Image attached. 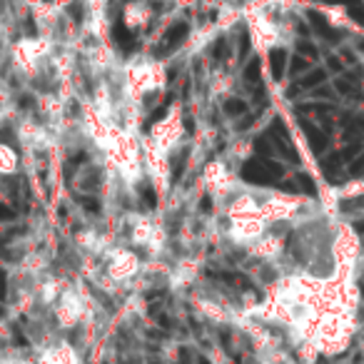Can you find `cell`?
Segmentation results:
<instances>
[{"label":"cell","mask_w":364,"mask_h":364,"mask_svg":"<svg viewBox=\"0 0 364 364\" xmlns=\"http://www.w3.org/2000/svg\"><path fill=\"white\" fill-rule=\"evenodd\" d=\"M240 175L245 182H252V185H277L284 177V167L272 157H255V160L245 162Z\"/></svg>","instance_id":"cell-1"},{"label":"cell","mask_w":364,"mask_h":364,"mask_svg":"<svg viewBox=\"0 0 364 364\" xmlns=\"http://www.w3.org/2000/svg\"><path fill=\"white\" fill-rule=\"evenodd\" d=\"M188 33H190L188 23H175V26H170L165 38H162V46H160V50H157V55H167V53L177 50V48L182 46V41L188 38Z\"/></svg>","instance_id":"cell-2"},{"label":"cell","mask_w":364,"mask_h":364,"mask_svg":"<svg viewBox=\"0 0 364 364\" xmlns=\"http://www.w3.org/2000/svg\"><path fill=\"white\" fill-rule=\"evenodd\" d=\"M307 18H309V23H312L314 31H317L327 43H339V41H342V33L334 31V28L327 23V18H324L319 11H307Z\"/></svg>","instance_id":"cell-3"},{"label":"cell","mask_w":364,"mask_h":364,"mask_svg":"<svg viewBox=\"0 0 364 364\" xmlns=\"http://www.w3.org/2000/svg\"><path fill=\"white\" fill-rule=\"evenodd\" d=\"M299 125H302V130H304V135H307L309 147H312L314 155H322V152H327L329 140H327V135H324L322 130H317V127H314L312 122H309V120H302V117H299Z\"/></svg>","instance_id":"cell-4"},{"label":"cell","mask_w":364,"mask_h":364,"mask_svg":"<svg viewBox=\"0 0 364 364\" xmlns=\"http://www.w3.org/2000/svg\"><path fill=\"white\" fill-rule=\"evenodd\" d=\"M269 68H272L274 80H282L284 68H287V53H284V48H274V50L269 53Z\"/></svg>","instance_id":"cell-5"},{"label":"cell","mask_w":364,"mask_h":364,"mask_svg":"<svg viewBox=\"0 0 364 364\" xmlns=\"http://www.w3.org/2000/svg\"><path fill=\"white\" fill-rule=\"evenodd\" d=\"M213 277L223 279V282H228V284H235V287H240V289H252V279L242 272H213Z\"/></svg>","instance_id":"cell-6"},{"label":"cell","mask_w":364,"mask_h":364,"mask_svg":"<svg viewBox=\"0 0 364 364\" xmlns=\"http://www.w3.org/2000/svg\"><path fill=\"white\" fill-rule=\"evenodd\" d=\"M112 38H115L117 46L125 48V50H132V46H135V38H132V33L127 31L122 23H115V28H112Z\"/></svg>","instance_id":"cell-7"},{"label":"cell","mask_w":364,"mask_h":364,"mask_svg":"<svg viewBox=\"0 0 364 364\" xmlns=\"http://www.w3.org/2000/svg\"><path fill=\"white\" fill-rule=\"evenodd\" d=\"M339 162H342V157H339V152H334V155H329L327 160L322 162V170H324V177H327L329 182H334V185H339L342 182V177L337 175V167H339Z\"/></svg>","instance_id":"cell-8"},{"label":"cell","mask_w":364,"mask_h":364,"mask_svg":"<svg viewBox=\"0 0 364 364\" xmlns=\"http://www.w3.org/2000/svg\"><path fill=\"white\" fill-rule=\"evenodd\" d=\"M324 77H327V73H324V70H312L297 82V87H299V90H307V87H319L324 82Z\"/></svg>","instance_id":"cell-9"},{"label":"cell","mask_w":364,"mask_h":364,"mask_svg":"<svg viewBox=\"0 0 364 364\" xmlns=\"http://www.w3.org/2000/svg\"><path fill=\"white\" fill-rule=\"evenodd\" d=\"M255 150H257L259 157H272L274 155V142H272V135H259L257 140H255Z\"/></svg>","instance_id":"cell-10"},{"label":"cell","mask_w":364,"mask_h":364,"mask_svg":"<svg viewBox=\"0 0 364 364\" xmlns=\"http://www.w3.org/2000/svg\"><path fill=\"white\" fill-rule=\"evenodd\" d=\"M269 135H274L279 142H292V137H289V130L287 125H284L282 117H274L272 125H269Z\"/></svg>","instance_id":"cell-11"},{"label":"cell","mask_w":364,"mask_h":364,"mask_svg":"<svg viewBox=\"0 0 364 364\" xmlns=\"http://www.w3.org/2000/svg\"><path fill=\"white\" fill-rule=\"evenodd\" d=\"M245 80H247L250 85H257L259 82V60L257 58H252V60L247 63V68H245Z\"/></svg>","instance_id":"cell-12"},{"label":"cell","mask_w":364,"mask_h":364,"mask_svg":"<svg viewBox=\"0 0 364 364\" xmlns=\"http://www.w3.org/2000/svg\"><path fill=\"white\" fill-rule=\"evenodd\" d=\"M297 185L302 188V193L312 195V198L317 195V185H314V180L307 175V172H299V175H297Z\"/></svg>","instance_id":"cell-13"},{"label":"cell","mask_w":364,"mask_h":364,"mask_svg":"<svg viewBox=\"0 0 364 364\" xmlns=\"http://www.w3.org/2000/svg\"><path fill=\"white\" fill-rule=\"evenodd\" d=\"M347 11H349V18H352L354 23L364 26V3H362V0H354V3H349Z\"/></svg>","instance_id":"cell-14"},{"label":"cell","mask_w":364,"mask_h":364,"mask_svg":"<svg viewBox=\"0 0 364 364\" xmlns=\"http://www.w3.org/2000/svg\"><path fill=\"white\" fill-rule=\"evenodd\" d=\"M225 112H228V115H232V117L245 115V112H247V105H245L242 100H237V97H232V100L225 102Z\"/></svg>","instance_id":"cell-15"},{"label":"cell","mask_w":364,"mask_h":364,"mask_svg":"<svg viewBox=\"0 0 364 364\" xmlns=\"http://www.w3.org/2000/svg\"><path fill=\"white\" fill-rule=\"evenodd\" d=\"M140 198H142V203H145L147 210H155L157 208V198H155V193H152L150 185H142V188H140Z\"/></svg>","instance_id":"cell-16"},{"label":"cell","mask_w":364,"mask_h":364,"mask_svg":"<svg viewBox=\"0 0 364 364\" xmlns=\"http://www.w3.org/2000/svg\"><path fill=\"white\" fill-rule=\"evenodd\" d=\"M297 50H299V55H307V58H317V48L312 46V43H307V41H299L297 43Z\"/></svg>","instance_id":"cell-17"},{"label":"cell","mask_w":364,"mask_h":364,"mask_svg":"<svg viewBox=\"0 0 364 364\" xmlns=\"http://www.w3.org/2000/svg\"><path fill=\"white\" fill-rule=\"evenodd\" d=\"M349 175H352V177L364 175V155H362V157H354V160H352V167H349Z\"/></svg>","instance_id":"cell-18"},{"label":"cell","mask_w":364,"mask_h":364,"mask_svg":"<svg viewBox=\"0 0 364 364\" xmlns=\"http://www.w3.org/2000/svg\"><path fill=\"white\" fill-rule=\"evenodd\" d=\"M289 70H292V75H299V73H304V70H307V60H304L302 55L292 58V68H289Z\"/></svg>","instance_id":"cell-19"},{"label":"cell","mask_w":364,"mask_h":364,"mask_svg":"<svg viewBox=\"0 0 364 364\" xmlns=\"http://www.w3.org/2000/svg\"><path fill=\"white\" fill-rule=\"evenodd\" d=\"M334 87H337L339 92H342V95H352L354 92V87H352V82L347 80V77H339L337 82H334Z\"/></svg>","instance_id":"cell-20"},{"label":"cell","mask_w":364,"mask_h":364,"mask_svg":"<svg viewBox=\"0 0 364 364\" xmlns=\"http://www.w3.org/2000/svg\"><path fill=\"white\" fill-rule=\"evenodd\" d=\"M167 105H170V97H167V102H165V105H162V107H157V110L152 112V115H150V120H147V127H150V125H155L157 120H162V117H165Z\"/></svg>","instance_id":"cell-21"},{"label":"cell","mask_w":364,"mask_h":364,"mask_svg":"<svg viewBox=\"0 0 364 364\" xmlns=\"http://www.w3.org/2000/svg\"><path fill=\"white\" fill-rule=\"evenodd\" d=\"M359 150H362V145H357V142H354V145L344 147V150L339 152V157H342V160H349V157H354V155H357Z\"/></svg>","instance_id":"cell-22"},{"label":"cell","mask_w":364,"mask_h":364,"mask_svg":"<svg viewBox=\"0 0 364 364\" xmlns=\"http://www.w3.org/2000/svg\"><path fill=\"white\" fill-rule=\"evenodd\" d=\"M327 68H329V70H332V73H342V60H339V58L337 55H327Z\"/></svg>","instance_id":"cell-23"},{"label":"cell","mask_w":364,"mask_h":364,"mask_svg":"<svg viewBox=\"0 0 364 364\" xmlns=\"http://www.w3.org/2000/svg\"><path fill=\"white\" fill-rule=\"evenodd\" d=\"M8 294V274L6 269H0V299H6Z\"/></svg>","instance_id":"cell-24"},{"label":"cell","mask_w":364,"mask_h":364,"mask_svg":"<svg viewBox=\"0 0 364 364\" xmlns=\"http://www.w3.org/2000/svg\"><path fill=\"white\" fill-rule=\"evenodd\" d=\"M247 50H250V38L247 33H242V38H240V55H247Z\"/></svg>","instance_id":"cell-25"},{"label":"cell","mask_w":364,"mask_h":364,"mask_svg":"<svg viewBox=\"0 0 364 364\" xmlns=\"http://www.w3.org/2000/svg\"><path fill=\"white\" fill-rule=\"evenodd\" d=\"M213 55H215V60H220V58H225V41H218V43H215Z\"/></svg>","instance_id":"cell-26"},{"label":"cell","mask_w":364,"mask_h":364,"mask_svg":"<svg viewBox=\"0 0 364 364\" xmlns=\"http://www.w3.org/2000/svg\"><path fill=\"white\" fill-rule=\"evenodd\" d=\"M13 218H16V213L11 208H6V205H0V220H13Z\"/></svg>","instance_id":"cell-27"},{"label":"cell","mask_w":364,"mask_h":364,"mask_svg":"<svg viewBox=\"0 0 364 364\" xmlns=\"http://www.w3.org/2000/svg\"><path fill=\"white\" fill-rule=\"evenodd\" d=\"M252 122H255V115H247V117H245V120H240L237 130H247V127L252 125Z\"/></svg>","instance_id":"cell-28"},{"label":"cell","mask_w":364,"mask_h":364,"mask_svg":"<svg viewBox=\"0 0 364 364\" xmlns=\"http://www.w3.org/2000/svg\"><path fill=\"white\" fill-rule=\"evenodd\" d=\"M200 208H203L205 213H210V210H213V200H210V195H205V198L200 200Z\"/></svg>","instance_id":"cell-29"},{"label":"cell","mask_w":364,"mask_h":364,"mask_svg":"<svg viewBox=\"0 0 364 364\" xmlns=\"http://www.w3.org/2000/svg\"><path fill=\"white\" fill-rule=\"evenodd\" d=\"M314 95H317V97H327V100H329V97H332V92H329L327 87L319 85V87H314Z\"/></svg>","instance_id":"cell-30"},{"label":"cell","mask_w":364,"mask_h":364,"mask_svg":"<svg viewBox=\"0 0 364 364\" xmlns=\"http://www.w3.org/2000/svg\"><path fill=\"white\" fill-rule=\"evenodd\" d=\"M279 190H284V193H297V188H294L292 182H277Z\"/></svg>","instance_id":"cell-31"},{"label":"cell","mask_w":364,"mask_h":364,"mask_svg":"<svg viewBox=\"0 0 364 364\" xmlns=\"http://www.w3.org/2000/svg\"><path fill=\"white\" fill-rule=\"evenodd\" d=\"M354 230H357L359 235H364V220H357V223H354Z\"/></svg>","instance_id":"cell-32"},{"label":"cell","mask_w":364,"mask_h":364,"mask_svg":"<svg viewBox=\"0 0 364 364\" xmlns=\"http://www.w3.org/2000/svg\"><path fill=\"white\" fill-rule=\"evenodd\" d=\"M16 342H18V344H23V347H26V337H23V334L18 332V329H16Z\"/></svg>","instance_id":"cell-33"},{"label":"cell","mask_w":364,"mask_h":364,"mask_svg":"<svg viewBox=\"0 0 364 364\" xmlns=\"http://www.w3.org/2000/svg\"><path fill=\"white\" fill-rule=\"evenodd\" d=\"M342 55H344V60H347V63H354V55H352V53H349V50H344Z\"/></svg>","instance_id":"cell-34"},{"label":"cell","mask_w":364,"mask_h":364,"mask_svg":"<svg viewBox=\"0 0 364 364\" xmlns=\"http://www.w3.org/2000/svg\"><path fill=\"white\" fill-rule=\"evenodd\" d=\"M329 3H342V6H349V3H354V0H329Z\"/></svg>","instance_id":"cell-35"},{"label":"cell","mask_w":364,"mask_h":364,"mask_svg":"<svg viewBox=\"0 0 364 364\" xmlns=\"http://www.w3.org/2000/svg\"><path fill=\"white\" fill-rule=\"evenodd\" d=\"M359 50H364V41H359Z\"/></svg>","instance_id":"cell-36"},{"label":"cell","mask_w":364,"mask_h":364,"mask_svg":"<svg viewBox=\"0 0 364 364\" xmlns=\"http://www.w3.org/2000/svg\"><path fill=\"white\" fill-rule=\"evenodd\" d=\"M198 364H210V362H208V359H200V362H198Z\"/></svg>","instance_id":"cell-37"},{"label":"cell","mask_w":364,"mask_h":364,"mask_svg":"<svg viewBox=\"0 0 364 364\" xmlns=\"http://www.w3.org/2000/svg\"><path fill=\"white\" fill-rule=\"evenodd\" d=\"M0 245H3V240H0Z\"/></svg>","instance_id":"cell-38"},{"label":"cell","mask_w":364,"mask_h":364,"mask_svg":"<svg viewBox=\"0 0 364 364\" xmlns=\"http://www.w3.org/2000/svg\"><path fill=\"white\" fill-rule=\"evenodd\" d=\"M152 364H157V362H152Z\"/></svg>","instance_id":"cell-39"}]
</instances>
